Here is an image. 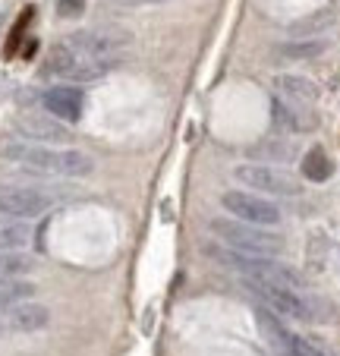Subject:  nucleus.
<instances>
[{"instance_id":"5","label":"nucleus","mask_w":340,"mask_h":356,"mask_svg":"<svg viewBox=\"0 0 340 356\" xmlns=\"http://www.w3.org/2000/svg\"><path fill=\"white\" fill-rule=\"evenodd\" d=\"M220 205L227 209L230 218L246 224H259V227H277L280 218H284L271 199H265L259 193H249V189H227L220 195Z\"/></svg>"},{"instance_id":"2","label":"nucleus","mask_w":340,"mask_h":356,"mask_svg":"<svg viewBox=\"0 0 340 356\" xmlns=\"http://www.w3.org/2000/svg\"><path fill=\"white\" fill-rule=\"evenodd\" d=\"M208 227H211V234L227 249H236L243 256L274 259L284 252V236L271 234L268 227H259V224H246V221H236V218H211Z\"/></svg>"},{"instance_id":"3","label":"nucleus","mask_w":340,"mask_h":356,"mask_svg":"<svg viewBox=\"0 0 340 356\" xmlns=\"http://www.w3.org/2000/svg\"><path fill=\"white\" fill-rule=\"evenodd\" d=\"M129 32L123 29H82V32H73L63 44L79 54L82 60H101V63H113V57L129 47Z\"/></svg>"},{"instance_id":"13","label":"nucleus","mask_w":340,"mask_h":356,"mask_svg":"<svg viewBox=\"0 0 340 356\" xmlns=\"http://www.w3.org/2000/svg\"><path fill=\"white\" fill-rule=\"evenodd\" d=\"M274 95L296 108H309L318 101V88L306 76H274Z\"/></svg>"},{"instance_id":"20","label":"nucleus","mask_w":340,"mask_h":356,"mask_svg":"<svg viewBox=\"0 0 340 356\" xmlns=\"http://www.w3.org/2000/svg\"><path fill=\"white\" fill-rule=\"evenodd\" d=\"M35 268V259L26 252H0V281L10 277H26Z\"/></svg>"},{"instance_id":"15","label":"nucleus","mask_w":340,"mask_h":356,"mask_svg":"<svg viewBox=\"0 0 340 356\" xmlns=\"http://www.w3.org/2000/svg\"><path fill=\"white\" fill-rule=\"evenodd\" d=\"M306 108H296V104H287V101L274 98L271 104V123H274V133L280 136H293V133H306L312 127V117L302 114Z\"/></svg>"},{"instance_id":"4","label":"nucleus","mask_w":340,"mask_h":356,"mask_svg":"<svg viewBox=\"0 0 340 356\" xmlns=\"http://www.w3.org/2000/svg\"><path fill=\"white\" fill-rule=\"evenodd\" d=\"M234 180L243 183L249 193H259V195H300L302 193V183L293 174L277 170L271 164H255V161L236 164Z\"/></svg>"},{"instance_id":"8","label":"nucleus","mask_w":340,"mask_h":356,"mask_svg":"<svg viewBox=\"0 0 340 356\" xmlns=\"http://www.w3.org/2000/svg\"><path fill=\"white\" fill-rule=\"evenodd\" d=\"M16 133L29 142H41V145H67L73 139L67 123L54 120L51 114H41V111H26L16 117Z\"/></svg>"},{"instance_id":"10","label":"nucleus","mask_w":340,"mask_h":356,"mask_svg":"<svg viewBox=\"0 0 340 356\" xmlns=\"http://www.w3.org/2000/svg\"><path fill=\"white\" fill-rule=\"evenodd\" d=\"M259 322H261V328L268 331V341L277 347L280 356H327L318 343L306 341V337H300V334H290V331L274 316H268L265 309H259Z\"/></svg>"},{"instance_id":"14","label":"nucleus","mask_w":340,"mask_h":356,"mask_svg":"<svg viewBox=\"0 0 340 356\" xmlns=\"http://www.w3.org/2000/svg\"><path fill=\"white\" fill-rule=\"evenodd\" d=\"M79 63H82V57L73 54L60 41V44H54L51 51H47V57L41 60V76H44V79H73Z\"/></svg>"},{"instance_id":"9","label":"nucleus","mask_w":340,"mask_h":356,"mask_svg":"<svg viewBox=\"0 0 340 356\" xmlns=\"http://www.w3.org/2000/svg\"><path fill=\"white\" fill-rule=\"evenodd\" d=\"M38 101L44 114H51L54 120L60 123H76L82 117V108H86V95L76 86H54L38 92Z\"/></svg>"},{"instance_id":"21","label":"nucleus","mask_w":340,"mask_h":356,"mask_svg":"<svg viewBox=\"0 0 340 356\" xmlns=\"http://www.w3.org/2000/svg\"><path fill=\"white\" fill-rule=\"evenodd\" d=\"M35 293V284L22 281V277H10V281H0V309H10L16 302L29 300Z\"/></svg>"},{"instance_id":"1","label":"nucleus","mask_w":340,"mask_h":356,"mask_svg":"<svg viewBox=\"0 0 340 356\" xmlns=\"http://www.w3.org/2000/svg\"><path fill=\"white\" fill-rule=\"evenodd\" d=\"M0 155L7 161L26 164V168L38 170V174H54V177H88L95 170V161L79 148H44L10 139L3 142Z\"/></svg>"},{"instance_id":"11","label":"nucleus","mask_w":340,"mask_h":356,"mask_svg":"<svg viewBox=\"0 0 340 356\" xmlns=\"http://www.w3.org/2000/svg\"><path fill=\"white\" fill-rule=\"evenodd\" d=\"M51 318L44 302H32V300H22L16 306H10L3 322H7V331H19V334H32V331H41Z\"/></svg>"},{"instance_id":"23","label":"nucleus","mask_w":340,"mask_h":356,"mask_svg":"<svg viewBox=\"0 0 340 356\" xmlns=\"http://www.w3.org/2000/svg\"><path fill=\"white\" fill-rule=\"evenodd\" d=\"M86 13V0H57V16L60 19H79Z\"/></svg>"},{"instance_id":"16","label":"nucleus","mask_w":340,"mask_h":356,"mask_svg":"<svg viewBox=\"0 0 340 356\" xmlns=\"http://www.w3.org/2000/svg\"><path fill=\"white\" fill-rule=\"evenodd\" d=\"M334 22H337V13L325 7V10H315V13H309V16H302V19L290 22L287 35H290V41H312V38H318L321 32H327Z\"/></svg>"},{"instance_id":"19","label":"nucleus","mask_w":340,"mask_h":356,"mask_svg":"<svg viewBox=\"0 0 340 356\" xmlns=\"http://www.w3.org/2000/svg\"><path fill=\"white\" fill-rule=\"evenodd\" d=\"M334 174V161L321 152V148H309L306 158H302V177L312 183H325Z\"/></svg>"},{"instance_id":"6","label":"nucleus","mask_w":340,"mask_h":356,"mask_svg":"<svg viewBox=\"0 0 340 356\" xmlns=\"http://www.w3.org/2000/svg\"><path fill=\"white\" fill-rule=\"evenodd\" d=\"M54 205V199L32 186H0V215L10 221H32Z\"/></svg>"},{"instance_id":"17","label":"nucleus","mask_w":340,"mask_h":356,"mask_svg":"<svg viewBox=\"0 0 340 356\" xmlns=\"http://www.w3.org/2000/svg\"><path fill=\"white\" fill-rule=\"evenodd\" d=\"M327 51V41L312 38V41H284V44L274 47L277 60H312V57H321Z\"/></svg>"},{"instance_id":"22","label":"nucleus","mask_w":340,"mask_h":356,"mask_svg":"<svg viewBox=\"0 0 340 356\" xmlns=\"http://www.w3.org/2000/svg\"><path fill=\"white\" fill-rule=\"evenodd\" d=\"M32 19H35V7H26L19 13V19H16V26L10 29V38H7V44H3V57H7V60H13L16 57V51H19L22 38H26V29H29V22Z\"/></svg>"},{"instance_id":"24","label":"nucleus","mask_w":340,"mask_h":356,"mask_svg":"<svg viewBox=\"0 0 340 356\" xmlns=\"http://www.w3.org/2000/svg\"><path fill=\"white\" fill-rule=\"evenodd\" d=\"M117 7H127V10H136V7H154V3H164V0H113Z\"/></svg>"},{"instance_id":"26","label":"nucleus","mask_w":340,"mask_h":356,"mask_svg":"<svg viewBox=\"0 0 340 356\" xmlns=\"http://www.w3.org/2000/svg\"><path fill=\"white\" fill-rule=\"evenodd\" d=\"M0 26H3V16H0Z\"/></svg>"},{"instance_id":"7","label":"nucleus","mask_w":340,"mask_h":356,"mask_svg":"<svg viewBox=\"0 0 340 356\" xmlns=\"http://www.w3.org/2000/svg\"><path fill=\"white\" fill-rule=\"evenodd\" d=\"M261 302H265L271 312L277 316H287V318H300V322H312L315 312H312V302L300 293V290H290V287H277V284H246Z\"/></svg>"},{"instance_id":"18","label":"nucleus","mask_w":340,"mask_h":356,"mask_svg":"<svg viewBox=\"0 0 340 356\" xmlns=\"http://www.w3.org/2000/svg\"><path fill=\"white\" fill-rule=\"evenodd\" d=\"M32 246V227L26 221H0V252H22Z\"/></svg>"},{"instance_id":"12","label":"nucleus","mask_w":340,"mask_h":356,"mask_svg":"<svg viewBox=\"0 0 340 356\" xmlns=\"http://www.w3.org/2000/svg\"><path fill=\"white\" fill-rule=\"evenodd\" d=\"M296 155H300L296 142L284 136H268L246 148V158H255V164H290Z\"/></svg>"},{"instance_id":"25","label":"nucleus","mask_w":340,"mask_h":356,"mask_svg":"<svg viewBox=\"0 0 340 356\" xmlns=\"http://www.w3.org/2000/svg\"><path fill=\"white\" fill-rule=\"evenodd\" d=\"M3 331H7V322H3V316H0V334H3Z\"/></svg>"}]
</instances>
